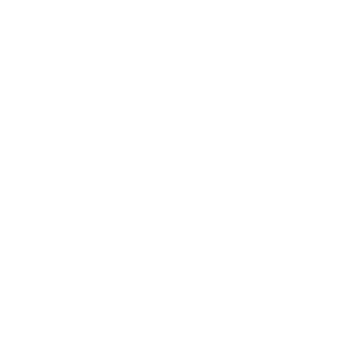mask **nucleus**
Listing matches in <instances>:
<instances>
[]
</instances>
